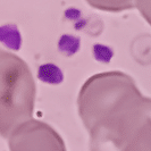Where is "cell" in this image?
Returning <instances> with one entry per match:
<instances>
[{"instance_id": "4", "label": "cell", "mask_w": 151, "mask_h": 151, "mask_svg": "<svg viewBox=\"0 0 151 151\" xmlns=\"http://www.w3.org/2000/svg\"><path fill=\"white\" fill-rule=\"evenodd\" d=\"M135 6L144 16V18L151 24V0H135Z\"/></svg>"}, {"instance_id": "2", "label": "cell", "mask_w": 151, "mask_h": 151, "mask_svg": "<svg viewBox=\"0 0 151 151\" xmlns=\"http://www.w3.org/2000/svg\"><path fill=\"white\" fill-rule=\"evenodd\" d=\"M121 151H151V119H148L131 135Z\"/></svg>"}, {"instance_id": "1", "label": "cell", "mask_w": 151, "mask_h": 151, "mask_svg": "<svg viewBox=\"0 0 151 151\" xmlns=\"http://www.w3.org/2000/svg\"><path fill=\"white\" fill-rule=\"evenodd\" d=\"M30 151H66L59 134L49 125L33 122L30 125Z\"/></svg>"}, {"instance_id": "3", "label": "cell", "mask_w": 151, "mask_h": 151, "mask_svg": "<svg viewBox=\"0 0 151 151\" xmlns=\"http://www.w3.org/2000/svg\"><path fill=\"white\" fill-rule=\"evenodd\" d=\"M91 6L110 12H119L135 6V0H88Z\"/></svg>"}]
</instances>
